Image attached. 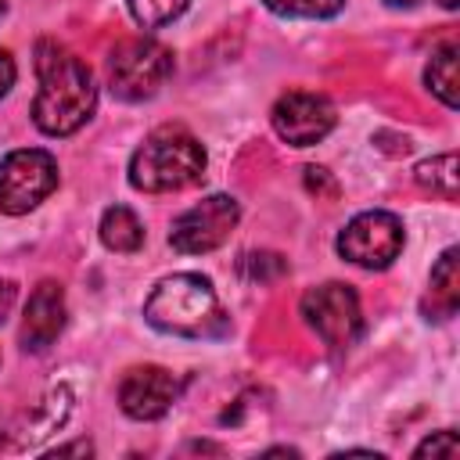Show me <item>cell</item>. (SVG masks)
<instances>
[{
  "instance_id": "obj_17",
  "label": "cell",
  "mask_w": 460,
  "mask_h": 460,
  "mask_svg": "<svg viewBox=\"0 0 460 460\" xmlns=\"http://www.w3.org/2000/svg\"><path fill=\"white\" fill-rule=\"evenodd\" d=\"M126 7L140 29H162L176 22L190 7V0H126Z\"/></svg>"
},
{
  "instance_id": "obj_5",
  "label": "cell",
  "mask_w": 460,
  "mask_h": 460,
  "mask_svg": "<svg viewBox=\"0 0 460 460\" xmlns=\"http://www.w3.org/2000/svg\"><path fill=\"white\" fill-rule=\"evenodd\" d=\"M298 313H302L305 327L334 352L349 349L363 331L359 295L341 280H327V284L309 288L298 302Z\"/></svg>"
},
{
  "instance_id": "obj_23",
  "label": "cell",
  "mask_w": 460,
  "mask_h": 460,
  "mask_svg": "<svg viewBox=\"0 0 460 460\" xmlns=\"http://www.w3.org/2000/svg\"><path fill=\"white\" fill-rule=\"evenodd\" d=\"M93 446L90 442H68V446H54L47 456H90Z\"/></svg>"
},
{
  "instance_id": "obj_25",
  "label": "cell",
  "mask_w": 460,
  "mask_h": 460,
  "mask_svg": "<svg viewBox=\"0 0 460 460\" xmlns=\"http://www.w3.org/2000/svg\"><path fill=\"white\" fill-rule=\"evenodd\" d=\"M438 4H442V7H446V11H453V7H456V4H460V0H438Z\"/></svg>"
},
{
  "instance_id": "obj_26",
  "label": "cell",
  "mask_w": 460,
  "mask_h": 460,
  "mask_svg": "<svg viewBox=\"0 0 460 460\" xmlns=\"http://www.w3.org/2000/svg\"><path fill=\"white\" fill-rule=\"evenodd\" d=\"M4 431H7V428H4V420H0V446H4Z\"/></svg>"
},
{
  "instance_id": "obj_12",
  "label": "cell",
  "mask_w": 460,
  "mask_h": 460,
  "mask_svg": "<svg viewBox=\"0 0 460 460\" xmlns=\"http://www.w3.org/2000/svg\"><path fill=\"white\" fill-rule=\"evenodd\" d=\"M72 417V392L65 388V385H58V388H50L36 406H32V413L25 417V424L22 428H11V449H32V446H40L47 435H54L58 428H65V420Z\"/></svg>"
},
{
  "instance_id": "obj_2",
  "label": "cell",
  "mask_w": 460,
  "mask_h": 460,
  "mask_svg": "<svg viewBox=\"0 0 460 460\" xmlns=\"http://www.w3.org/2000/svg\"><path fill=\"white\" fill-rule=\"evenodd\" d=\"M144 320L155 331L176 338H219L230 327L212 280L201 273L162 277L144 302Z\"/></svg>"
},
{
  "instance_id": "obj_7",
  "label": "cell",
  "mask_w": 460,
  "mask_h": 460,
  "mask_svg": "<svg viewBox=\"0 0 460 460\" xmlns=\"http://www.w3.org/2000/svg\"><path fill=\"white\" fill-rule=\"evenodd\" d=\"M58 158L43 147H18L0 158V212L25 216L58 190Z\"/></svg>"
},
{
  "instance_id": "obj_11",
  "label": "cell",
  "mask_w": 460,
  "mask_h": 460,
  "mask_svg": "<svg viewBox=\"0 0 460 460\" xmlns=\"http://www.w3.org/2000/svg\"><path fill=\"white\" fill-rule=\"evenodd\" d=\"M68 309H65V291L58 280H40L25 302L22 316V349L25 352H47L61 331H65Z\"/></svg>"
},
{
  "instance_id": "obj_10",
  "label": "cell",
  "mask_w": 460,
  "mask_h": 460,
  "mask_svg": "<svg viewBox=\"0 0 460 460\" xmlns=\"http://www.w3.org/2000/svg\"><path fill=\"white\" fill-rule=\"evenodd\" d=\"M180 377L165 367H133L119 381V406L129 420H158L180 399Z\"/></svg>"
},
{
  "instance_id": "obj_14",
  "label": "cell",
  "mask_w": 460,
  "mask_h": 460,
  "mask_svg": "<svg viewBox=\"0 0 460 460\" xmlns=\"http://www.w3.org/2000/svg\"><path fill=\"white\" fill-rule=\"evenodd\" d=\"M431 316L428 320H449L460 305V270H456V248H446L438 262L431 266Z\"/></svg>"
},
{
  "instance_id": "obj_19",
  "label": "cell",
  "mask_w": 460,
  "mask_h": 460,
  "mask_svg": "<svg viewBox=\"0 0 460 460\" xmlns=\"http://www.w3.org/2000/svg\"><path fill=\"white\" fill-rule=\"evenodd\" d=\"M237 270H241V277H244V280L270 284V280H277V277H284V273H288V262H284L277 252H248V255H241Z\"/></svg>"
},
{
  "instance_id": "obj_16",
  "label": "cell",
  "mask_w": 460,
  "mask_h": 460,
  "mask_svg": "<svg viewBox=\"0 0 460 460\" xmlns=\"http://www.w3.org/2000/svg\"><path fill=\"white\" fill-rule=\"evenodd\" d=\"M413 180H417L420 187H428L431 194H442V198L456 201V194H460V169H456V151H446V155L424 158V162L413 169Z\"/></svg>"
},
{
  "instance_id": "obj_27",
  "label": "cell",
  "mask_w": 460,
  "mask_h": 460,
  "mask_svg": "<svg viewBox=\"0 0 460 460\" xmlns=\"http://www.w3.org/2000/svg\"><path fill=\"white\" fill-rule=\"evenodd\" d=\"M0 18H4V0H0Z\"/></svg>"
},
{
  "instance_id": "obj_8",
  "label": "cell",
  "mask_w": 460,
  "mask_h": 460,
  "mask_svg": "<svg viewBox=\"0 0 460 460\" xmlns=\"http://www.w3.org/2000/svg\"><path fill=\"white\" fill-rule=\"evenodd\" d=\"M237 219H241L237 198H230V194H208V198H201L198 205H190L187 212H180L172 219L169 244L180 255L216 252L230 237V230L237 226Z\"/></svg>"
},
{
  "instance_id": "obj_18",
  "label": "cell",
  "mask_w": 460,
  "mask_h": 460,
  "mask_svg": "<svg viewBox=\"0 0 460 460\" xmlns=\"http://www.w3.org/2000/svg\"><path fill=\"white\" fill-rule=\"evenodd\" d=\"M280 18H334L345 0H262Z\"/></svg>"
},
{
  "instance_id": "obj_20",
  "label": "cell",
  "mask_w": 460,
  "mask_h": 460,
  "mask_svg": "<svg viewBox=\"0 0 460 460\" xmlns=\"http://www.w3.org/2000/svg\"><path fill=\"white\" fill-rule=\"evenodd\" d=\"M456 449H460V442H456V435H453L449 428H442V431H435V435H428L424 442H417V449H413V456H456Z\"/></svg>"
},
{
  "instance_id": "obj_15",
  "label": "cell",
  "mask_w": 460,
  "mask_h": 460,
  "mask_svg": "<svg viewBox=\"0 0 460 460\" xmlns=\"http://www.w3.org/2000/svg\"><path fill=\"white\" fill-rule=\"evenodd\" d=\"M456 43H442L428 68H424V86L446 104V108H460V75H456Z\"/></svg>"
},
{
  "instance_id": "obj_3",
  "label": "cell",
  "mask_w": 460,
  "mask_h": 460,
  "mask_svg": "<svg viewBox=\"0 0 460 460\" xmlns=\"http://www.w3.org/2000/svg\"><path fill=\"white\" fill-rule=\"evenodd\" d=\"M205 147L183 126H158L129 158V183L144 194H169L205 176Z\"/></svg>"
},
{
  "instance_id": "obj_13",
  "label": "cell",
  "mask_w": 460,
  "mask_h": 460,
  "mask_svg": "<svg viewBox=\"0 0 460 460\" xmlns=\"http://www.w3.org/2000/svg\"><path fill=\"white\" fill-rule=\"evenodd\" d=\"M97 234H101V244H104L108 252H119V255H133V252L144 248V223H140L137 212L126 208V205L104 208Z\"/></svg>"
},
{
  "instance_id": "obj_21",
  "label": "cell",
  "mask_w": 460,
  "mask_h": 460,
  "mask_svg": "<svg viewBox=\"0 0 460 460\" xmlns=\"http://www.w3.org/2000/svg\"><path fill=\"white\" fill-rule=\"evenodd\" d=\"M14 298H18V284L7 280V277H0V323H4L7 313L14 309Z\"/></svg>"
},
{
  "instance_id": "obj_22",
  "label": "cell",
  "mask_w": 460,
  "mask_h": 460,
  "mask_svg": "<svg viewBox=\"0 0 460 460\" xmlns=\"http://www.w3.org/2000/svg\"><path fill=\"white\" fill-rule=\"evenodd\" d=\"M14 75H18V68H14V58L7 54V50H0V97L14 86Z\"/></svg>"
},
{
  "instance_id": "obj_24",
  "label": "cell",
  "mask_w": 460,
  "mask_h": 460,
  "mask_svg": "<svg viewBox=\"0 0 460 460\" xmlns=\"http://www.w3.org/2000/svg\"><path fill=\"white\" fill-rule=\"evenodd\" d=\"M385 4H388V7H417L420 0H385Z\"/></svg>"
},
{
  "instance_id": "obj_6",
  "label": "cell",
  "mask_w": 460,
  "mask_h": 460,
  "mask_svg": "<svg viewBox=\"0 0 460 460\" xmlns=\"http://www.w3.org/2000/svg\"><path fill=\"white\" fill-rule=\"evenodd\" d=\"M402 244H406L402 219L388 208H370L352 216L334 241L338 255L359 270H388L399 259Z\"/></svg>"
},
{
  "instance_id": "obj_4",
  "label": "cell",
  "mask_w": 460,
  "mask_h": 460,
  "mask_svg": "<svg viewBox=\"0 0 460 460\" xmlns=\"http://www.w3.org/2000/svg\"><path fill=\"white\" fill-rule=\"evenodd\" d=\"M172 75V50L151 36L115 43L108 54V86L119 101H151Z\"/></svg>"
},
{
  "instance_id": "obj_9",
  "label": "cell",
  "mask_w": 460,
  "mask_h": 460,
  "mask_svg": "<svg viewBox=\"0 0 460 460\" xmlns=\"http://www.w3.org/2000/svg\"><path fill=\"white\" fill-rule=\"evenodd\" d=\"M270 122H273V129H277V137L284 144H291V147H313V144H320L334 129L338 111H334V104L323 93L291 90V93H284L273 104Z\"/></svg>"
},
{
  "instance_id": "obj_1",
  "label": "cell",
  "mask_w": 460,
  "mask_h": 460,
  "mask_svg": "<svg viewBox=\"0 0 460 460\" xmlns=\"http://www.w3.org/2000/svg\"><path fill=\"white\" fill-rule=\"evenodd\" d=\"M36 75H40V93L32 101V122L43 137H72L93 119L97 108L93 75L58 40L36 43Z\"/></svg>"
}]
</instances>
